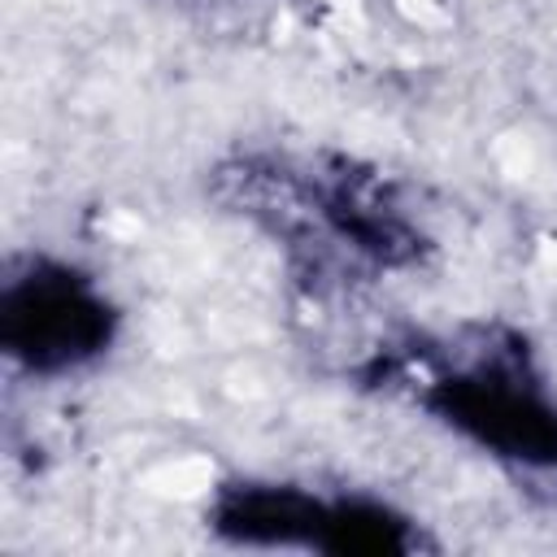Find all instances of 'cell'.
Masks as SVG:
<instances>
[{
	"label": "cell",
	"instance_id": "cell-1",
	"mask_svg": "<svg viewBox=\"0 0 557 557\" xmlns=\"http://www.w3.org/2000/svg\"><path fill=\"white\" fill-rule=\"evenodd\" d=\"M104 305L70 278H35L9 296V339L30 352L35 366L78 361L104 339Z\"/></svg>",
	"mask_w": 557,
	"mask_h": 557
}]
</instances>
